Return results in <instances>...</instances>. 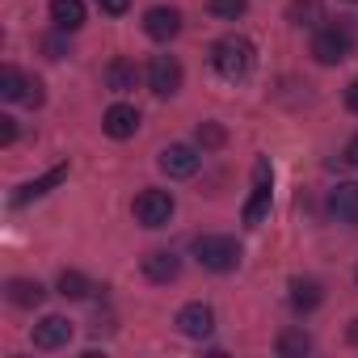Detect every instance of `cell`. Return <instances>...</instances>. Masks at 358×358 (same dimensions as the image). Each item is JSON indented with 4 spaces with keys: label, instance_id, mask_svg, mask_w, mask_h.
Instances as JSON below:
<instances>
[{
    "label": "cell",
    "instance_id": "cell-2",
    "mask_svg": "<svg viewBox=\"0 0 358 358\" xmlns=\"http://www.w3.org/2000/svg\"><path fill=\"white\" fill-rule=\"evenodd\" d=\"M194 262L211 274H228L241 266V245L232 236H220V232H207L194 241Z\"/></svg>",
    "mask_w": 358,
    "mask_h": 358
},
{
    "label": "cell",
    "instance_id": "cell-5",
    "mask_svg": "<svg viewBox=\"0 0 358 358\" xmlns=\"http://www.w3.org/2000/svg\"><path fill=\"white\" fill-rule=\"evenodd\" d=\"M173 194L169 190H139V199H135V224H143V228H164L169 220H173Z\"/></svg>",
    "mask_w": 358,
    "mask_h": 358
},
{
    "label": "cell",
    "instance_id": "cell-4",
    "mask_svg": "<svg viewBox=\"0 0 358 358\" xmlns=\"http://www.w3.org/2000/svg\"><path fill=\"white\" fill-rule=\"evenodd\" d=\"M270 182H274L270 160H257V164H253V194H249V203H245V211H241L245 228H257V224L270 215Z\"/></svg>",
    "mask_w": 358,
    "mask_h": 358
},
{
    "label": "cell",
    "instance_id": "cell-18",
    "mask_svg": "<svg viewBox=\"0 0 358 358\" xmlns=\"http://www.w3.org/2000/svg\"><path fill=\"white\" fill-rule=\"evenodd\" d=\"M320 299H324V291L316 278H291V308L295 312H312V308H320Z\"/></svg>",
    "mask_w": 358,
    "mask_h": 358
},
{
    "label": "cell",
    "instance_id": "cell-13",
    "mask_svg": "<svg viewBox=\"0 0 358 358\" xmlns=\"http://www.w3.org/2000/svg\"><path fill=\"white\" fill-rule=\"evenodd\" d=\"M68 177V164H55V169H47L43 177H34V182H26V186H17V194L9 199L13 207H26V203H34V199H43V194H51L59 182Z\"/></svg>",
    "mask_w": 358,
    "mask_h": 358
},
{
    "label": "cell",
    "instance_id": "cell-21",
    "mask_svg": "<svg viewBox=\"0 0 358 358\" xmlns=\"http://www.w3.org/2000/svg\"><path fill=\"white\" fill-rule=\"evenodd\" d=\"M308 350H312V337L303 329H282L278 333V354L282 358H303Z\"/></svg>",
    "mask_w": 358,
    "mask_h": 358
},
{
    "label": "cell",
    "instance_id": "cell-6",
    "mask_svg": "<svg viewBox=\"0 0 358 358\" xmlns=\"http://www.w3.org/2000/svg\"><path fill=\"white\" fill-rule=\"evenodd\" d=\"M148 89L156 97H173L177 89H182V64H177V55H152V64H148Z\"/></svg>",
    "mask_w": 358,
    "mask_h": 358
},
{
    "label": "cell",
    "instance_id": "cell-14",
    "mask_svg": "<svg viewBox=\"0 0 358 358\" xmlns=\"http://www.w3.org/2000/svg\"><path fill=\"white\" fill-rule=\"evenodd\" d=\"M177 274H182V257L177 253H169V249H152L148 257H143V278L148 282H173Z\"/></svg>",
    "mask_w": 358,
    "mask_h": 358
},
{
    "label": "cell",
    "instance_id": "cell-27",
    "mask_svg": "<svg viewBox=\"0 0 358 358\" xmlns=\"http://www.w3.org/2000/svg\"><path fill=\"white\" fill-rule=\"evenodd\" d=\"M345 164H354V169H358V135L345 143Z\"/></svg>",
    "mask_w": 358,
    "mask_h": 358
},
{
    "label": "cell",
    "instance_id": "cell-31",
    "mask_svg": "<svg viewBox=\"0 0 358 358\" xmlns=\"http://www.w3.org/2000/svg\"><path fill=\"white\" fill-rule=\"evenodd\" d=\"M350 5H358V0H350Z\"/></svg>",
    "mask_w": 358,
    "mask_h": 358
},
{
    "label": "cell",
    "instance_id": "cell-19",
    "mask_svg": "<svg viewBox=\"0 0 358 358\" xmlns=\"http://www.w3.org/2000/svg\"><path fill=\"white\" fill-rule=\"evenodd\" d=\"M26 93H30V76L26 72H17L13 64L0 68V97L5 101H26Z\"/></svg>",
    "mask_w": 358,
    "mask_h": 358
},
{
    "label": "cell",
    "instance_id": "cell-16",
    "mask_svg": "<svg viewBox=\"0 0 358 358\" xmlns=\"http://www.w3.org/2000/svg\"><path fill=\"white\" fill-rule=\"evenodd\" d=\"M51 22H55V30H64V34L80 30V26H85V0H51Z\"/></svg>",
    "mask_w": 358,
    "mask_h": 358
},
{
    "label": "cell",
    "instance_id": "cell-32",
    "mask_svg": "<svg viewBox=\"0 0 358 358\" xmlns=\"http://www.w3.org/2000/svg\"><path fill=\"white\" fill-rule=\"evenodd\" d=\"M354 278H358V270H354Z\"/></svg>",
    "mask_w": 358,
    "mask_h": 358
},
{
    "label": "cell",
    "instance_id": "cell-22",
    "mask_svg": "<svg viewBox=\"0 0 358 358\" xmlns=\"http://www.w3.org/2000/svg\"><path fill=\"white\" fill-rule=\"evenodd\" d=\"M55 291H59L64 299H85V295H89V278H85L80 270H64L59 282H55Z\"/></svg>",
    "mask_w": 358,
    "mask_h": 358
},
{
    "label": "cell",
    "instance_id": "cell-30",
    "mask_svg": "<svg viewBox=\"0 0 358 358\" xmlns=\"http://www.w3.org/2000/svg\"><path fill=\"white\" fill-rule=\"evenodd\" d=\"M345 337H350V345H358V320H350V329H345Z\"/></svg>",
    "mask_w": 358,
    "mask_h": 358
},
{
    "label": "cell",
    "instance_id": "cell-15",
    "mask_svg": "<svg viewBox=\"0 0 358 358\" xmlns=\"http://www.w3.org/2000/svg\"><path fill=\"white\" fill-rule=\"evenodd\" d=\"M5 295H9V303H13V308H38V303L47 299V287H43V282H34V278H9Z\"/></svg>",
    "mask_w": 358,
    "mask_h": 358
},
{
    "label": "cell",
    "instance_id": "cell-25",
    "mask_svg": "<svg viewBox=\"0 0 358 358\" xmlns=\"http://www.w3.org/2000/svg\"><path fill=\"white\" fill-rule=\"evenodd\" d=\"M13 139H17V118H9V114H0V143L9 148Z\"/></svg>",
    "mask_w": 358,
    "mask_h": 358
},
{
    "label": "cell",
    "instance_id": "cell-9",
    "mask_svg": "<svg viewBox=\"0 0 358 358\" xmlns=\"http://www.w3.org/2000/svg\"><path fill=\"white\" fill-rule=\"evenodd\" d=\"M177 329H182L186 337H194V341H203V337L215 333V312L207 303H186L182 312H177Z\"/></svg>",
    "mask_w": 358,
    "mask_h": 358
},
{
    "label": "cell",
    "instance_id": "cell-28",
    "mask_svg": "<svg viewBox=\"0 0 358 358\" xmlns=\"http://www.w3.org/2000/svg\"><path fill=\"white\" fill-rule=\"evenodd\" d=\"M345 106L358 114V80H350V89H345Z\"/></svg>",
    "mask_w": 358,
    "mask_h": 358
},
{
    "label": "cell",
    "instance_id": "cell-8",
    "mask_svg": "<svg viewBox=\"0 0 358 358\" xmlns=\"http://www.w3.org/2000/svg\"><path fill=\"white\" fill-rule=\"evenodd\" d=\"M199 164H203V156H199V148H190V143H169V148L160 152V169H164L169 177H194Z\"/></svg>",
    "mask_w": 358,
    "mask_h": 358
},
{
    "label": "cell",
    "instance_id": "cell-1",
    "mask_svg": "<svg viewBox=\"0 0 358 358\" xmlns=\"http://www.w3.org/2000/svg\"><path fill=\"white\" fill-rule=\"evenodd\" d=\"M257 64V47L245 38V34H228L211 47V68L224 76V80H245Z\"/></svg>",
    "mask_w": 358,
    "mask_h": 358
},
{
    "label": "cell",
    "instance_id": "cell-26",
    "mask_svg": "<svg viewBox=\"0 0 358 358\" xmlns=\"http://www.w3.org/2000/svg\"><path fill=\"white\" fill-rule=\"evenodd\" d=\"M101 5V13H110V17H122L127 9H131V0H97Z\"/></svg>",
    "mask_w": 358,
    "mask_h": 358
},
{
    "label": "cell",
    "instance_id": "cell-12",
    "mask_svg": "<svg viewBox=\"0 0 358 358\" xmlns=\"http://www.w3.org/2000/svg\"><path fill=\"white\" fill-rule=\"evenodd\" d=\"M329 215L337 224H358V182H337L329 190Z\"/></svg>",
    "mask_w": 358,
    "mask_h": 358
},
{
    "label": "cell",
    "instance_id": "cell-3",
    "mask_svg": "<svg viewBox=\"0 0 358 358\" xmlns=\"http://www.w3.org/2000/svg\"><path fill=\"white\" fill-rule=\"evenodd\" d=\"M312 55H316V64H324V68L350 59V55H354V34H350V26H345V22L320 26L316 38H312Z\"/></svg>",
    "mask_w": 358,
    "mask_h": 358
},
{
    "label": "cell",
    "instance_id": "cell-24",
    "mask_svg": "<svg viewBox=\"0 0 358 358\" xmlns=\"http://www.w3.org/2000/svg\"><path fill=\"white\" fill-rule=\"evenodd\" d=\"M224 139H228V135H224L220 122H199V143H203V148L215 152V148H224Z\"/></svg>",
    "mask_w": 358,
    "mask_h": 358
},
{
    "label": "cell",
    "instance_id": "cell-7",
    "mask_svg": "<svg viewBox=\"0 0 358 358\" xmlns=\"http://www.w3.org/2000/svg\"><path fill=\"white\" fill-rule=\"evenodd\" d=\"M143 34L156 38V43L177 38V34H182V13H177L173 5H152V9L143 13Z\"/></svg>",
    "mask_w": 358,
    "mask_h": 358
},
{
    "label": "cell",
    "instance_id": "cell-23",
    "mask_svg": "<svg viewBox=\"0 0 358 358\" xmlns=\"http://www.w3.org/2000/svg\"><path fill=\"white\" fill-rule=\"evenodd\" d=\"M207 9H211L215 17H224V22H236V17H245L249 0H207Z\"/></svg>",
    "mask_w": 358,
    "mask_h": 358
},
{
    "label": "cell",
    "instance_id": "cell-11",
    "mask_svg": "<svg viewBox=\"0 0 358 358\" xmlns=\"http://www.w3.org/2000/svg\"><path fill=\"white\" fill-rule=\"evenodd\" d=\"M30 337H34L38 350H59V345L72 341V320H68V316H43Z\"/></svg>",
    "mask_w": 358,
    "mask_h": 358
},
{
    "label": "cell",
    "instance_id": "cell-10",
    "mask_svg": "<svg viewBox=\"0 0 358 358\" xmlns=\"http://www.w3.org/2000/svg\"><path fill=\"white\" fill-rule=\"evenodd\" d=\"M101 131H106L110 139H131V135L139 131V110H135V106H127V101L110 106V110L101 114Z\"/></svg>",
    "mask_w": 358,
    "mask_h": 358
},
{
    "label": "cell",
    "instance_id": "cell-20",
    "mask_svg": "<svg viewBox=\"0 0 358 358\" xmlns=\"http://www.w3.org/2000/svg\"><path fill=\"white\" fill-rule=\"evenodd\" d=\"M287 22H291V26H303V30L320 26V22H324L320 0H291V5H287Z\"/></svg>",
    "mask_w": 358,
    "mask_h": 358
},
{
    "label": "cell",
    "instance_id": "cell-29",
    "mask_svg": "<svg viewBox=\"0 0 358 358\" xmlns=\"http://www.w3.org/2000/svg\"><path fill=\"white\" fill-rule=\"evenodd\" d=\"M43 47H47V55H51V59H59V55H64V43H59V38H47Z\"/></svg>",
    "mask_w": 358,
    "mask_h": 358
},
{
    "label": "cell",
    "instance_id": "cell-17",
    "mask_svg": "<svg viewBox=\"0 0 358 358\" xmlns=\"http://www.w3.org/2000/svg\"><path fill=\"white\" fill-rule=\"evenodd\" d=\"M106 85L114 89V93H131L135 85H139V68H135V59H110L106 64Z\"/></svg>",
    "mask_w": 358,
    "mask_h": 358
}]
</instances>
